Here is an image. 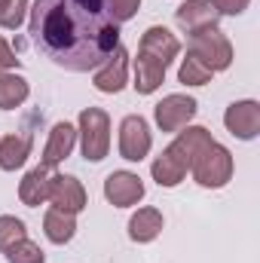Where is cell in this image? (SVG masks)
I'll use <instances>...</instances> for the list:
<instances>
[{
	"instance_id": "cell-1",
	"label": "cell",
	"mask_w": 260,
	"mask_h": 263,
	"mask_svg": "<svg viewBox=\"0 0 260 263\" xmlns=\"http://www.w3.org/2000/svg\"><path fill=\"white\" fill-rule=\"evenodd\" d=\"M31 40L59 67L86 73L120 46V25L107 0H34Z\"/></svg>"
},
{
	"instance_id": "cell-2",
	"label": "cell",
	"mask_w": 260,
	"mask_h": 263,
	"mask_svg": "<svg viewBox=\"0 0 260 263\" xmlns=\"http://www.w3.org/2000/svg\"><path fill=\"white\" fill-rule=\"evenodd\" d=\"M211 132L202 129V126H190V129H181L178 138L153 159L150 172H153V181L159 187H178L184 181V175L193 168L196 156L211 144Z\"/></svg>"
},
{
	"instance_id": "cell-3",
	"label": "cell",
	"mask_w": 260,
	"mask_h": 263,
	"mask_svg": "<svg viewBox=\"0 0 260 263\" xmlns=\"http://www.w3.org/2000/svg\"><path fill=\"white\" fill-rule=\"evenodd\" d=\"M80 147L86 162H101L110 150V117L101 107H86L80 114Z\"/></svg>"
},
{
	"instance_id": "cell-4",
	"label": "cell",
	"mask_w": 260,
	"mask_h": 263,
	"mask_svg": "<svg viewBox=\"0 0 260 263\" xmlns=\"http://www.w3.org/2000/svg\"><path fill=\"white\" fill-rule=\"evenodd\" d=\"M193 178L199 187H211V190H217V187H224L230 178H233V153L227 150V147H220L217 141H211L199 156H196L193 162Z\"/></svg>"
},
{
	"instance_id": "cell-5",
	"label": "cell",
	"mask_w": 260,
	"mask_h": 263,
	"mask_svg": "<svg viewBox=\"0 0 260 263\" xmlns=\"http://www.w3.org/2000/svg\"><path fill=\"white\" fill-rule=\"evenodd\" d=\"M190 52H193L211 73L227 70V67L233 65V46H230V40H227L217 28H205V31L190 34Z\"/></svg>"
},
{
	"instance_id": "cell-6",
	"label": "cell",
	"mask_w": 260,
	"mask_h": 263,
	"mask_svg": "<svg viewBox=\"0 0 260 263\" xmlns=\"http://www.w3.org/2000/svg\"><path fill=\"white\" fill-rule=\"evenodd\" d=\"M196 110H199V104L190 95H165L153 107V117H156V126L162 132H181L196 117Z\"/></svg>"
},
{
	"instance_id": "cell-7",
	"label": "cell",
	"mask_w": 260,
	"mask_h": 263,
	"mask_svg": "<svg viewBox=\"0 0 260 263\" xmlns=\"http://www.w3.org/2000/svg\"><path fill=\"white\" fill-rule=\"evenodd\" d=\"M153 147V138H150V126L144 117H126L120 123V156L129 159V162H141Z\"/></svg>"
},
{
	"instance_id": "cell-8",
	"label": "cell",
	"mask_w": 260,
	"mask_h": 263,
	"mask_svg": "<svg viewBox=\"0 0 260 263\" xmlns=\"http://www.w3.org/2000/svg\"><path fill=\"white\" fill-rule=\"evenodd\" d=\"M224 126L230 135L242 138V141H251L257 138L260 132V104L257 101H233L224 114Z\"/></svg>"
},
{
	"instance_id": "cell-9",
	"label": "cell",
	"mask_w": 260,
	"mask_h": 263,
	"mask_svg": "<svg viewBox=\"0 0 260 263\" xmlns=\"http://www.w3.org/2000/svg\"><path fill=\"white\" fill-rule=\"evenodd\" d=\"M217 6L214 0H187L175 9V22L187 31V34H196V31H205V28H217Z\"/></svg>"
},
{
	"instance_id": "cell-10",
	"label": "cell",
	"mask_w": 260,
	"mask_h": 263,
	"mask_svg": "<svg viewBox=\"0 0 260 263\" xmlns=\"http://www.w3.org/2000/svg\"><path fill=\"white\" fill-rule=\"evenodd\" d=\"M104 196L117 208H129V205H138L144 199V184L132 172H114L104 181Z\"/></svg>"
},
{
	"instance_id": "cell-11",
	"label": "cell",
	"mask_w": 260,
	"mask_h": 263,
	"mask_svg": "<svg viewBox=\"0 0 260 263\" xmlns=\"http://www.w3.org/2000/svg\"><path fill=\"white\" fill-rule=\"evenodd\" d=\"M49 202H52L55 208L67 211V214H77V211L86 208V190H83V184H80L73 175H52Z\"/></svg>"
},
{
	"instance_id": "cell-12",
	"label": "cell",
	"mask_w": 260,
	"mask_h": 263,
	"mask_svg": "<svg viewBox=\"0 0 260 263\" xmlns=\"http://www.w3.org/2000/svg\"><path fill=\"white\" fill-rule=\"evenodd\" d=\"M126 70H129V52L123 46H117L110 52V59L101 67H95V89L98 92H120L126 86Z\"/></svg>"
},
{
	"instance_id": "cell-13",
	"label": "cell",
	"mask_w": 260,
	"mask_h": 263,
	"mask_svg": "<svg viewBox=\"0 0 260 263\" xmlns=\"http://www.w3.org/2000/svg\"><path fill=\"white\" fill-rule=\"evenodd\" d=\"M138 52H147V55H153L156 62H162V65L169 67L172 59L181 52V43H178V37H175L169 28H159V25H156V28H147V31H144Z\"/></svg>"
},
{
	"instance_id": "cell-14",
	"label": "cell",
	"mask_w": 260,
	"mask_h": 263,
	"mask_svg": "<svg viewBox=\"0 0 260 263\" xmlns=\"http://www.w3.org/2000/svg\"><path fill=\"white\" fill-rule=\"evenodd\" d=\"M34 147V135L31 132H15V135H3L0 138V168L3 172H15L28 162Z\"/></svg>"
},
{
	"instance_id": "cell-15",
	"label": "cell",
	"mask_w": 260,
	"mask_h": 263,
	"mask_svg": "<svg viewBox=\"0 0 260 263\" xmlns=\"http://www.w3.org/2000/svg\"><path fill=\"white\" fill-rule=\"evenodd\" d=\"M73 144H77V129L70 123H55L52 132H49V141H46V150H43V162L40 165H46V168L59 165L62 159L70 156Z\"/></svg>"
},
{
	"instance_id": "cell-16",
	"label": "cell",
	"mask_w": 260,
	"mask_h": 263,
	"mask_svg": "<svg viewBox=\"0 0 260 263\" xmlns=\"http://www.w3.org/2000/svg\"><path fill=\"white\" fill-rule=\"evenodd\" d=\"M49 184H52V175L46 165H37L25 175V181L18 184V199L28 205V208H37L49 199Z\"/></svg>"
},
{
	"instance_id": "cell-17",
	"label": "cell",
	"mask_w": 260,
	"mask_h": 263,
	"mask_svg": "<svg viewBox=\"0 0 260 263\" xmlns=\"http://www.w3.org/2000/svg\"><path fill=\"white\" fill-rule=\"evenodd\" d=\"M162 80H165V65L156 62L147 52H138V59H135V89L141 95H153L162 86Z\"/></svg>"
},
{
	"instance_id": "cell-18",
	"label": "cell",
	"mask_w": 260,
	"mask_h": 263,
	"mask_svg": "<svg viewBox=\"0 0 260 263\" xmlns=\"http://www.w3.org/2000/svg\"><path fill=\"white\" fill-rule=\"evenodd\" d=\"M162 233V211L159 208H138L129 220V236L132 242H153Z\"/></svg>"
},
{
	"instance_id": "cell-19",
	"label": "cell",
	"mask_w": 260,
	"mask_h": 263,
	"mask_svg": "<svg viewBox=\"0 0 260 263\" xmlns=\"http://www.w3.org/2000/svg\"><path fill=\"white\" fill-rule=\"evenodd\" d=\"M43 230H46V239L49 242L65 245V242L73 239V233H77V220H73V214H67L62 208H49L46 217H43Z\"/></svg>"
},
{
	"instance_id": "cell-20",
	"label": "cell",
	"mask_w": 260,
	"mask_h": 263,
	"mask_svg": "<svg viewBox=\"0 0 260 263\" xmlns=\"http://www.w3.org/2000/svg\"><path fill=\"white\" fill-rule=\"evenodd\" d=\"M28 80L18 73H0V110H12L28 98Z\"/></svg>"
},
{
	"instance_id": "cell-21",
	"label": "cell",
	"mask_w": 260,
	"mask_h": 263,
	"mask_svg": "<svg viewBox=\"0 0 260 263\" xmlns=\"http://www.w3.org/2000/svg\"><path fill=\"white\" fill-rule=\"evenodd\" d=\"M211 77H214V73L202 65L193 52H187V59L181 62V70H178V80H181L184 86H205Z\"/></svg>"
},
{
	"instance_id": "cell-22",
	"label": "cell",
	"mask_w": 260,
	"mask_h": 263,
	"mask_svg": "<svg viewBox=\"0 0 260 263\" xmlns=\"http://www.w3.org/2000/svg\"><path fill=\"white\" fill-rule=\"evenodd\" d=\"M22 239H28L25 223L18 217H12V214H0V251H9Z\"/></svg>"
},
{
	"instance_id": "cell-23",
	"label": "cell",
	"mask_w": 260,
	"mask_h": 263,
	"mask_svg": "<svg viewBox=\"0 0 260 263\" xmlns=\"http://www.w3.org/2000/svg\"><path fill=\"white\" fill-rule=\"evenodd\" d=\"M6 254V260L9 263H43L46 260V254L40 251V245H34L31 239H22V242H15L9 251H3Z\"/></svg>"
},
{
	"instance_id": "cell-24",
	"label": "cell",
	"mask_w": 260,
	"mask_h": 263,
	"mask_svg": "<svg viewBox=\"0 0 260 263\" xmlns=\"http://www.w3.org/2000/svg\"><path fill=\"white\" fill-rule=\"evenodd\" d=\"M25 12H28V0H0V28L15 31L25 22Z\"/></svg>"
},
{
	"instance_id": "cell-25",
	"label": "cell",
	"mask_w": 260,
	"mask_h": 263,
	"mask_svg": "<svg viewBox=\"0 0 260 263\" xmlns=\"http://www.w3.org/2000/svg\"><path fill=\"white\" fill-rule=\"evenodd\" d=\"M138 6H141V0H107V9H110V15H114L117 25L129 22L132 15L138 12Z\"/></svg>"
},
{
	"instance_id": "cell-26",
	"label": "cell",
	"mask_w": 260,
	"mask_h": 263,
	"mask_svg": "<svg viewBox=\"0 0 260 263\" xmlns=\"http://www.w3.org/2000/svg\"><path fill=\"white\" fill-rule=\"evenodd\" d=\"M248 3L251 0H214V6H217L220 15H239V12L248 9Z\"/></svg>"
},
{
	"instance_id": "cell-27",
	"label": "cell",
	"mask_w": 260,
	"mask_h": 263,
	"mask_svg": "<svg viewBox=\"0 0 260 263\" xmlns=\"http://www.w3.org/2000/svg\"><path fill=\"white\" fill-rule=\"evenodd\" d=\"M12 67H18V59H15V52L9 49V43L0 37V73H6V70H12Z\"/></svg>"
}]
</instances>
